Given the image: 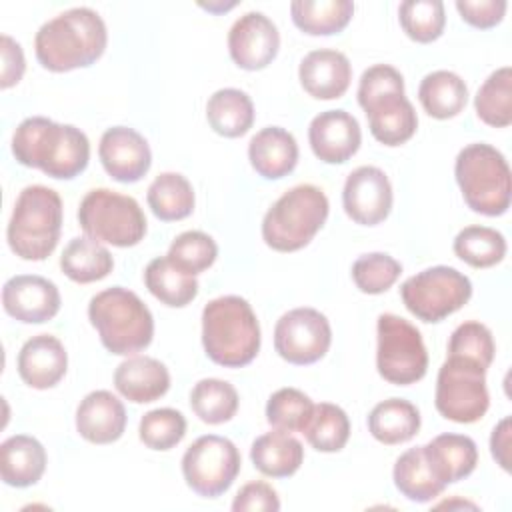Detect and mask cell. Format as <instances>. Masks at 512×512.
Wrapping results in <instances>:
<instances>
[{"instance_id": "1", "label": "cell", "mask_w": 512, "mask_h": 512, "mask_svg": "<svg viewBox=\"0 0 512 512\" xmlns=\"http://www.w3.org/2000/svg\"><path fill=\"white\" fill-rule=\"evenodd\" d=\"M12 154L22 166L38 168L56 180H72L88 166L90 142L72 124L30 116L14 130Z\"/></svg>"}, {"instance_id": "2", "label": "cell", "mask_w": 512, "mask_h": 512, "mask_svg": "<svg viewBox=\"0 0 512 512\" xmlns=\"http://www.w3.org/2000/svg\"><path fill=\"white\" fill-rule=\"evenodd\" d=\"M108 32L100 14L78 6L44 22L34 38L38 62L50 72L92 66L106 50Z\"/></svg>"}, {"instance_id": "3", "label": "cell", "mask_w": 512, "mask_h": 512, "mask_svg": "<svg viewBox=\"0 0 512 512\" xmlns=\"http://www.w3.org/2000/svg\"><path fill=\"white\" fill-rule=\"evenodd\" d=\"M202 346L218 366L250 364L260 350V324L248 300L234 294L210 300L202 310Z\"/></svg>"}, {"instance_id": "4", "label": "cell", "mask_w": 512, "mask_h": 512, "mask_svg": "<svg viewBox=\"0 0 512 512\" xmlns=\"http://www.w3.org/2000/svg\"><path fill=\"white\" fill-rule=\"evenodd\" d=\"M88 318L102 346L118 356H134L148 348L154 336L152 312L138 294L122 286H112L92 296Z\"/></svg>"}, {"instance_id": "5", "label": "cell", "mask_w": 512, "mask_h": 512, "mask_svg": "<svg viewBox=\"0 0 512 512\" xmlns=\"http://www.w3.org/2000/svg\"><path fill=\"white\" fill-rule=\"evenodd\" d=\"M62 230V198L56 190L32 184L26 186L14 204L6 240L10 250L22 260H44L48 258Z\"/></svg>"}, {"instance_id": "6", "label": "cell", "mask_w": 512, "mask_h": 512, "mask_svg": "<svg viewBox=\"0 0 512 512\" xmlns=\"http://www.w3.org/2000/svg\"><path fill=\"white\" fill-rule=\"evenodd\" d=\"M454 176L468 208L484 216H500L510 208V166L500 150L474 142L464 146L454 162Z\"/></svg>"}, {"instance_id": "7", "label": "cell", "mask_w": 512, "mask_h": 512, "mask_svg": "<svg viewBox=\"0 0 512 512\" xmlns=\"http://www.w3.org/2000/svg\"><path fill=\"white\" fill-rule=\"evenodd\" d=\"M328 198L314 184H298L284 192L264 214L262 238L278 252H296L310 244L328 218Z\"/></svg>"}, {"instance_id": "8", "label": "cell", "mask_w": 512, "mask_h": 512, "mask_svg": "<svg viewBox=\"0 0 512 512\" xmlns=\"http://www.w3.org/2000/svg\"><path fill=\"white\" fill-rule=\"evenodd\" d=\"M78 222L92 240L118 248L136 246L146 234V216L140 204L126 194L94 188L78 208Z\"/></svg>"}, {"instance_id": "9", "label": "cell", "mask_w": 512, "mask_h": 512, "mask_svg": "<svg viewBox=\"0 0 512 512\" xmlns=\"http://www.w3.org/2000/svg\"><path fill=\"white\" fill-rule=\"evenodd\" d=\"M376 368L378 374L396 386H408L424 378L428 370V352L420 330L396 314H380Z\"/></svg>"}, {"instance_id": "10", "label": "cell", "mask_w": 512, "mask_h": 512, "mask_svg": "<svg viewBox=\"0 0 512 512\" xmlns=\"http://www.w3.org/2000/svg\"><path fill=\"white\" fill-rule=\"evenodd\" d=\"M400 296L418 320L440 322L470 300L472 282L452 266H432L410 276L400 286Z\"/></svg>"}, {"instance_id": "11", "label": "cell", "mask_w": 512, "mask_h": 512, "mask_svg": "<svg viewBox=\"0 0 512 512\" xmlns=\"http://www.w3.org/2000/svg\"><path fill=\"white\" fill-rule=\"evenodd\" d=\"M434 404L446 420L458 424L478 422L490 406L486 368L446 356V362L438 370Z\"/></svg>"}, {"instance_id": "12", "label": "cell", "mask_w": 512, "mask_h": 512, "mask_svg": "<svg viewBox=\"0 0 512 512\" xmlns=\"http://www.w3.org/2000/svg\"><path fill=\"white\" fill-rule=\"evenodd\" d=\"M242 466L236 444L218 434L196 438L182 456V476L198 496L216 498L236 480Z\"/></svg>"}, {"instance_id": "13", "label": "cell", "mask_w": 512, "mask_h": 512, "mask_svg": "<svg viewBox=\"0 0 512 512\" xmlns=\"http://www.w3.org/2000/svg\"><path fill=\"white\" fill-rule=\"evenodd\" d=\"M332 328L316 308H294L280 316L274 326V348L290 364H314L328 352Z\"/></svg>"}, {"instance_id": "14", "label": "cell", "mask_w": 512, "mask_h": 512, "mask_svg": "<svg viewBox=\"0 0 512 512\" xmlns=\"http://www.w3.org/2000/svg\"><path fill=\"white\" fill-rule=\"evenodd\" d=\"M342 206L348 218L362 226L384 222L392 210V184L384 170L358 166L344 182Z\"/></svg>"}, {"instance_id": "15", "label": "cell", "mask_w": 512, "mask_h": 512, "mask_svg": "<svg viewBox=\"0 0 512 512\" xmlns=\"http://www.w3.org/2000/svg\"><path fill=\"white\" fill-rule=\"evenodd\" d=\"M280 34L276 24L262 12L242 14L228 32V52L242 70H262L278 54Z\"/></svg>"}, {"instance_id": "16", "label": "cell", "mask_w": 512, "mask_h": 512, "mask_svg": "<svg viewBox=\"0 0 512 512\" xmlns=\"http://www.w3.org/2000/svg\"><path fill=\"white\" fill-rule=\"evenodd\" d=\"M58 286L38 274H18L2 286V306L8 316L24 324H42L60 310Z\"/></svg>"}, {"instance_id": "17", "label": "cell", "mask_w": 512, "mask_h": 512, "mask_svg": "<svg viewBox=\"0 0 512 512\" xmlns=\"http://www.w3.org/2000/svg\"><path fill=\"white\" fill-rule=\"evenodd\" d=\"M98 158L110 178L122 184L138 182L152 164L146 138L128 126L108 128L98 144Z\"/></svg>"}, {"instance_id": "18", "label": "cell", "mask_w": 512, "mask_h": 512, "mask_svg": "<svg viewBox=\"0 0 512 512\" xmlns=\"http://www.w3.org/2000/svg\"><path fill=\"white\" fill-rule=\"evenodd\" d=\"M308 142L318 160L326 164H344L360 148V124L346 110L320 112L308 126Z\"/></svg>"}, {"instance_id": "19", "label": "cell", "mask_w": 512, "mask_h": 512, "mask_svg": "<svg viewBox=\"0 0 512 512\" xmlns=\"http://www.w3.org/2000/svg\"><path fill=\"white\" fill-rule=\"evenodd\" d=\"M302 88L316 100H334L344 96L352 80V66L346 54L320 48L308 52L298 68Z\"/></svg>"}, {"instance_id": "20", "label": "cell", "mask_w": 512, "mask_h": 512, "mask_svg": "<svg viewBox=\"0 0 512 512\" xmlns=\"http://www.w3.org/2000/svg\"><path fill=\"white\" fill-rule=\"evenodd\" d=\"M68 368L64 344L52 334H36L18 352V374L30 388L46 390L56 386Z\"/></svg>"}, {"instance_id": "21", "label": "cell", "mask_w": 512, "mask_h": 512, "mask_svg": "<svg viewBox=\"0 0 512 512\" xmlns=\"http://www.w3.org/2000/svg\"><path fill=\"white\" fill-rule=\"evenodd\" d=\"M76 430L92 444H112L126 430V408L108 390L86 394L76 408Z\"/></svg>"}, {"instance_id": "22", "label": "cell", "mask_w": 512, "mask_h": 512, "mask_svg": "<svg viewBox=\"0 0 512 512\" xmlns=\"http://www.w3.org/2000/svg\"><path fill=\"white\" fill-rule=\"evenodd\" d=\"M362 110L368 116L372 136L384 146H400L408 142L418 128L416 110L404 92L384 94L368 102Z\"/></svg>"}, {"instance_id": "23", "label": "cell", "mask_w": 512, "mask_h": 512, "mask_svg": "<svg viewBox=\"0 0 512 512\" xmlns=\"http://www.w3.org/2000/svg\"><path fill=\"white\" fill-rule=\"evenodd\" d=\"M248 160L262 178L280 180L298 164L296 138L280 126H266L250 138Z\"/></svg>"}, {"instance_id": "24", "label": "cell", "mask_w": 512, "mask_h": 512, "mask_svg": "<svg viewBox=\"0 0 512 512\" xmlns=\"http://www.w3.org/2000/svg\"><path fill=\"white\" fill-rule=\"evenodd\" d=\"M116 390L134 404L162 398L170 388L168 368L152 356H130L114 372Z\"/></svg>"}, {"instance_id": "25", "label": "cell", "mask_w": 512, "mask_h": 512, "mask_svg": "<svg viewBox=\"0 0 512 512\" xmlns=\"http://www.w3.org/2000/svg\"><path fill=\"white\" fill-rule=\"evenodd\" d=\"M436 478L448 486L470 476L478 464V448L470 436L438 434L422 446Z\"/></svg>"}, {"instance_id": "26", "label": "cell", "mask_w": 512, "mask_h": 512, "mask_svg": "<svg viewBox=\"0 0 512 512\" xmlns=\"http://www.w3.org/2000/svg\"><path fill=\"white\" fill-rule=\"evenodd\" d=\"M46 470L44 446L26 434L10 436L0 446V476L4 484L28 488L36 484Z\"/></svg>"}, {"instance_id": "27", "label": "cell", "mask_w": 512, "mask_h": 512, "mask_svg": "<svg viewBox=\"0 0 512 512\" xmlns=\"http://www.w3.org/2000/svg\"><path fill=\"white\" fill-rule=\"evenodd\" d=\"M250 460L264 476L288 478L302 466L304 448L290 432L274 428L252 442Z\"/></svg>"}, {"instance_id": "28", "label": "cell", "mask_w": 512, "mask_h": 512, "mask_svg": "<svg viewBox=\"0 0 512 512\" xmlns=\"http://www.w3.org/2000/svg\"><path fill=\"white\" fill-rule=\"evenodd\" d=\"M368 430L378 442L388 446L408 442L420 430V412L404 398L382 400L368 414Z\"/></svg>"}, {"instance_id": "29", "label": "cell", "mask_w": 512, "mask_h": 512, "mask_svg": "<svg viewBox=\"0 0 512 512\" xmlns=\"http://www.w3.org/2000/svg\"><path fill=\"white\" fill-rule=\"evenodd\" d=\"M206 118L216 134L238 138L254 124V104L244 90L220 88L206 102Z\"/></svg>"}, {"instance_id": "30", "label": "cell", "mask_w": 512, "mask_h": 512, "mask_svg": "<svg viewBox=\"0 0 512 512\" xmlns=\"http://www.w3.org/2000/svg\"><path fill=\"white\" fill-rule=\"evenodd\" d=\"M392 478H394V486L400 490V494L418 504L434 500L446 488L432 472V466H430L422 446L408 448L406 452H402L396 458Z\"/></svg>"}, {"instance_id": "31", "label": "cell", "mask_w": 512, "mask_h": 512, "mask_svg": "<svg viewBox=\"0 0 512 512\" xmlns=\"http://www.w3.org/2000/svg\"><path fill=\"white\" fill-rule=\"evenodd\" d=\"M418 100L428 116L448 120L464 110L468 102V88L456 72L434 70L422 78L418 86Z\"/></svg>"}, {"instance_id": "32", "label": "cell", "mask_w": 512, "mask_h": 512, "mask_svg": "<svg viewBox=\"0 0 512 512\" xmlns=\"http://www.w3.org/2000/svg\"><path fill=\"white\" fill-rule=\"evenodd\" d=\"M60 268L72 282L90 284L112 272L114 258L102 242L78 236L66 244L60 256Z\"/></svg>"}, {"instance_id": "33", "label": "cell", "mask_w": 512, "mask_h": 512, "mask_svg": "<svg viewBox=\"0 0 512 512\" xmlns=\"http://www.w3.org/2000/svg\"><path fill=\"white\" fill-rule=\"evenodd\" d=\"M144 284L154 298L170 308H182L198 296L196 276L180 270L168 260V256L148 262L144 270Z\"/></svg>"}, {"instance_id": "34", "label": "cell", "mask_w": 512, "mask_h": 512, "mask_svg": "<svg viewBox=\"0 0 512 512\" xmlns=\"http://www.w3.org/2000/svg\"><path fill=\"white\" fill-rule=\"evenodd\" d=\"M292 22L310 36H330L344 30L354 14L350 0H294Z\"/></svg>"}, {"instance_id": "35", "label": "cell", "mask_w": 512, "mask_h": 512, "mask_svg": "<svg viewBox=\"0 0 512 512\" xmlns=\"http://www.w3.org/2000/svg\"><path fill=\"white\" fill-rule=\"evenodd\" d=\"M152 214L164 222L182 220L194 210V188L178 172L158 174L146 192Z\"/></svg>"}, {"instance_id": "36", "label": "cell", "mask_w": 512, "mask_h": 512, "mask_svg": "<svg viewBox=\"0 0 512 512\" xmlns=\"http://www.w3.org/2000/svg\"><path fill=\"white\" fill-rule=\"evenodd\" d=\"M476 116L494 128H506L512 122V68L494 70L478 88L474 98Z\"/></svg>"}, {"instance_id": "37", "label": "cell", "mask_w": 512, "mask_h": 512, "mask_svg": "<svg viewBox=\"0 0 512 512\" xmlns=\"http://www.w3.org/2000/svg\"><path fill=\"white\" fill-rule=\"evenodd\" d=\"M236 388L220 378H202L190 390V408L206 424H224L238 410Z\"/></svg>"}, {"instance_id": "38", "label": "cell", "mask_w": 512, "mask_h": 512, "mask_svg": "<svg viewBox=\"0 0 512 512\" xmlns=\"http://www.w3.org/2000/svg\"><path fill=\"white\" fill-rule=\"evenodd\" d=\"M452 248L462 262L474 268H490L504 260L506 238L490 226H466L456 234Z\"/></svg>"}, {"instance_id": "39", "label": "cell", "mask_w": 512, "mask_h": 512, "mask_svg": "<svg viewBox=\"0 0 512 512\" xmlns=\"http://www.w3.org/2000/svg\"><path fill=\"white\" fill-rule=\"evenodd\" d=\"M318 452H338L350 438L348 414L330 402L314 404V414L302 432Z\"/></svg>"}, {"instance_id": "40", "label": "cell", "mask_w": 512, "mask_h": 512, "mask_svg": "<svg viewBox=\"0 0 512 512\" xmlns=\"http://www.w3.org/2000/svg\"><path fill=\"white\" fill-rule=\"evenodd\" d=\"M314 414V402L298 388H280L266 402V420L284 432H304Z\"/></svg>"}, {"instance_id": "41", "label": "cell", "mask_w": 512, "mask_h": 512, "mask_svg": "<svg viewBox=\"0 0 512 512\" xmlns=\"http://www.w3.org/2000/svg\"><path fill=\"white\" fill-rule=\"evenodd\" d=\"M400 26L414 42L428 44L442 36L446 14L440 0H406L398 8Z\"/></svg>"}, {"instance_id": "42", "label": "cell", "mask_w": 512, "mask_h": 512, "mask_svg": "<svg viewBox=\"0 0 512 512\" xmlns=\"http://www.w3.org/2000/svg\"><path fill=\"white\" fill-rule=\"evenodd\" d=\"M166 256L180 270L196 276L214 264L218 256V246L214 238L206 232L188 230L172 240Z\"/></svg>"}, {"instance_id": "43", "label": "cell", "mask_w": 512, "mask_h": 512, "mask_svg": "<svg viewBox=\"0 0 512 512\" xmlns=\"http://www.w3.org/2000/svg\"><path fill=\"white\" fill-rule=\"evenodd\" d=\"M186 434V418L174 408H156L142 416L138 436L152 450H170L182 442Z\"/></svg>"}, {"instance_id": "44", "label": "cell", "mask_w": 512, "mask_h": 512, "mask_svg": "<svg viewBox=\"0 0 512 512\" xmlns=\"http://www.w3.org/2000/svg\"><path fill=\"white\" fill-rule=\"evenodd\" d=\"M402 274V264L384 252H370L352 264V280L364 294L386 292Z\"/></svg>"}, {"instance_id": "45", "label": "cell", "mask_w": 512, "mask_h": 512, "mask_svg": "<svg viewBox=\"0 0 512 512\" xmlns=\"http://www.w3.org/2000/svg\"><path fill=\"white\" fill-rule=\"evenodd\" d=\"M494 352H496V346H494L490 328L476 320L462 322L452 332L448 342V356L474 362L486 370L494 360Z\"/></svg>"}, {"instance_id": "46", "label": "cell", "mask_w": 512, "mask_h": 512, "mask_svg": "<svg viewBox=\"0 0 512 512\" xmlns=\"http://www.w3.org/2000/svg\"><path fill=\"white\" fill-rule=\"evenodd\" d=\"M390 92H404V78L394 66L374 64L362 72L358 84V104L362 108Z\"/></svg>"}, {"instance_id": "47", "label": "cell", "mask_w": 512, "mask_h": 512, "mask_svg": "<svg viewBox=\"0 0 512 512\" xmlns=\"http://www.w3.org/2000/svg\"><path fill=\"white\" fill-rule=\"evenodd\" d=\"M234 512H278L280 498L278 492L262 480L244 484L232 502Z\"/></svg>"}, {"instance_id": "48", "label": "cell", "mask_w": 512, "mask_h": 512, "mask_svg": "<svg viewBox=\"0 0 512 512\" xmlns=\"http://www.w3.org/2000/svg\"><path fill=\"white\" fill-rule=\"evenodd\" d=\"M506 8V0H456V10L462 20L480 30L500 24Z\"/></svg>"}, {"instance_id": "49", "label": "cell", "mask_w": 512, "mask_h": 512, "mask_svg": "<svg viewBox=\"0 0 512 512\" xmlns=\"http://www.w3.org/2000/svg\"><path fill=\"white\" fill-rule=\"evenodd\" d=\"M2 76H0V88H10L22 80L26 60L22 46L10 38L8 34H2Z\"/></svg>"}, {"instance_id": "50", "label": "cell", "mask_w": 512, "mask_h": 512, "mask_svg": "<svg viewBox=\"0 0 512 512\" xmlns=\"http://www.w3.org/2000/svg\"><path fill=\"white\" fill-rule=\"evenodd\" d=\"M510 418H502L490 436V452L502 470H510Z\"/></svg>"}]
</instances>
